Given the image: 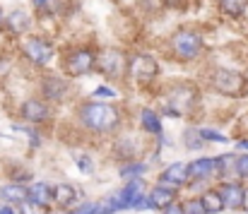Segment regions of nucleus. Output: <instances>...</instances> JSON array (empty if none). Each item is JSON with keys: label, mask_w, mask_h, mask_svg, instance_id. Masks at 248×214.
Listing matches in <instances>:
<instances>
[{"label": "nucleus", "mask_w": 248, "mask_h": 214, "mask_svg": "<svg viewBox=\"0 0 248 214\" xmlns=\"http://www.w3.org/2000/svg\"><path fill=\"white\" fill-rule=\"evenodd\" d=\"M80 121L87 130L94 133H108L118 125V111L111 104H101V101H89L80 108Z\"/></svg>", "instance_id": "1"}, {"label": "nucleus", "mask_w": 248, "mask_h": 214, "mask_svg": "<svg viewBox=\"0 0 248 214\" xmlns=\"http://www.w3.org/2000/svg\"><path fill=\"white\" fill-rule=\"evenodd\" d=\"M212 84H215L217 92H222V94H227V96H241V94H246V89H248L246 77H244L241 72L227 70V68L215 70Z\"/></svg>", "instance_id": "2"}, {"label": "nucleus", "mask_w": 248, "mask_h": 214, "mask_svg": "<svg viewBox=\"0 0 248 214\" xmlns=\"http://www.w3.org/2000/svg\"><path fill=\"white\" fill-rule=\"evenodd\" d=\"M96 65L99 70L108 77H121L123 72L128 70V63H125V56L118 51V48H104L96 58Z\"/></svg>", "instance_id": "3"}, {"label": "nucleus", "mask_w": 248, "mask_h": 214, "mask_svg": "<svg viewBox=\"0 0 248 214\" xmlns=\"http://www.w3.org/2000/svg\"><path fill=\"white\" fill-rule=\"evenodd\" d=\"M176 56L181 58H195L200 51H202V36L195 34V31H178L171 41Z\"/></svg>", "instance_id": "4"}, {"label": "nucleus", "mask_w": 248, "mask_h": 214, "mask_svg": "<svg viewBox=\"0 0 248 214\" xmlns=\"http://www.w3.org/2000/svg\"><path fill=\"white\" fill-rule=\"evenodd\" d=\"M22 51L34 65H46L53 58V46L44 39H27L22 44Z\"/></svg>", "instance_id": "5"}, {"label": "nucleus", "mask_w": 248, "mask_h": 214, "mask_svg": "<svg viewBox=\"0 0 248 214\" xmlns=\"http://www.w3.org/2000/svg\"><path fill=\"white\" fill-rule=\"evenodd\" d=\"M193 104H195V92H193L190 87H176V89L169 94V108H166V113L181 116V113H186Z\"/></svg>", "instance_id": "6"}, {"label": "nucleus", "mask_w": 248, "mask_h": 214, "mask_svg": "<svg viewBox=\"0 0 248 214\" xmlns=\"http://www.w3.org/2000/svg\"><path fill=\"white\" fill-rule=\"evenodd\" d=\"M65 65H68V72L70 75H87V72L94 70V65H96V58H94V53L92 51H87V48H80V51H75L68 61H65Z\"/></svg>", "instance_id": "7"}, {"label": "nucleus", "mask_w": 248, "mask_h": 214, "mask_svg": "<svg viewBox=\"0 0 248 214\" xmlns=\"http://www.w3.org/2000/svg\"><path fill=\"white\" fill-rule=\"evenodd\" d=\"M128 70H130V75H133L135 79H152V77L159 72V65H157V61L150 58V56H135V58L130 61Z\"/></svg>", "instance_id": "8"}, {"label": "nucleus", "mask_w": 248, "mask_h": 214, "mask_svg": "<svg viewBox=\"0 0 248 214\" xmlns=\"http://www.w3.org/2000/svg\"><path fill=\"white\" fill-rule=\"evenodd\" d=\"M188 178H190V173H188V164H183V161H176V164L166 166L164 171H162V176H159L162 185H166V188L183 185V183H188Z\"/></svg>", "instance_id": "9"}, {"label": "nucleus", "mask_w": 248, "mask_h": 214, "mask_svg": "<svg viewBox=\"0 0 248 214\" xmlns=\"http://www.w3.org/2000/svg\"><path fill=\"white\" fill-rule=\"evenodd\" d=\"M219 195H222V200H224V207L239 210V207L246 205V190H244V185H239V183H224V185L219 188Z\"/></svg>", "instance_id": "10"}, {"label": "nucleus", "mask_w": 248, "mask_h": 214, "mask_svg": "<svg viewBox=\"0 0 248 214\" xmlns=\"http://www.w3.org/2000/svg\"><path fill=\"white\" fill-rule=\"evenodd\" d=\"M176 202V190L166 188V185H157L150 193V210H166L169 205Z\"/></svg>", "instance_id": "11"}, {"label": "nucleus", "mask_w": 248, "mask_h": 214, "mask_svg": "<svg viewBox=\"0 0 248 214\" xmlns=\"http://www.w3.org/2000/svg\"><path fill=\"white\" fill-rule=\"evenodd\" d=\"M215 171H217V159L202 156V159L188 164V173H190V178H195V181H205V178H210Z\"/></svg>", "instance_id": "12"}, {"label": "nucleus", "mask_w": 248, "mask_h": 214, "mask_svg": "<svg viewBox=\"0 0 248 214\" xmlns=\"http://www.w3.org/2000/svg\"><path fill=\"white\" fill-rule=\"evenodd\" d=\"M140 188H142V181H140V178H133V181H128V183L121 188V193H118V205H121V210L133 207L135 198L140 195Z\"/></svg>", "instance_id": "13"}, {"label": "nucleus", "mask_w": 248, "mask_h": 214, "mask_svg": "<svg viewBox=\"0 0 248 214\" xmlns=\"http://www.w3.org/2000/svg\"><path fill=\"white\" fill-rule=\"evenodd\" d=\"M22 118H27L31 123H41V121L48 118V106L41 104V101H36V99H31V101H27L22 106Z\"/></svg>", "instance_id": "14"}, {"label": "nucleus", "mask_w": 248, "mask_h": 214, "mask_svg": "<svg viewBox=\"0 0 248 214\" xmlns=\"http://www.w3.org/2000/svg\"><path fill=\"white\" fill-rule=\"evenodd\" d=\"M0 200L22 205V202L27 200V188H24V185H19V183H7V185H2V188H0Z\"/></svg>", "instance_id": "15"}, {"label": "nucleus", "mask_w": 248, "mask_h": 214, "mask_svg": "<svg viewBox=\"0 0 248 214\" xmlns=\"http://www.w3.org/2000/svg\"><path fill=\"white\" fill-rule=\"evenodd\" d=\"M65 92H68V82L61 79V77H48V79L44 82V94H46L51 101H58Z\"/></svg>", "instance_id": "16"}, {"label": "nucleus", "mask_w": 248, "mask_h": 214, "mask_svg": "<svg viewBox=\"0 0 248 214\" xmlns=\"http://www.w3.org/2000/svg\"><path fill=\"white\" fill-rule=\"evenodd\" d=\"M27 200H29V202H36V205H41V207H46V202L51 200V188H48L46 183H34V185L27 188Z\"/></svg>", "instance_id": "17"}, {"label": "nucleus", "mask_w": 248, "mask_h": 214, "mask_svg": "<svg viewBox=\"0 0 248 214\" xmlns=\"http://www.w3.org/2000/svg\"><path fill=\"white\" fill-rule=\"evenodd\" d=\"M53 198H56V202H58V205H63V207H70V205L78 200V193H75V188H73V185H68V183H61V185H56V190H53Z\"/></svg>", "instance_id": "18"}, {"label": "nucleus", "mask_w": 248, "mask_h": 214, "mask_svg": "<svg viewBox=\"0 0 248 214\" xmlns=\"http://www.w3.org/2000/svg\"><path fill=\"white\" fill-rule=\"evenodd\" d=\"M200 200H202V207H205L207 214H217L224 210V200H222L219 190H210V193H205Z\"/></svg>", "instance_id": "19"}, {"label": "nucleus", "mask_w": 248, "mask_h": 214, "mask_svg": "<svg viewBox=\"0 0 248 214\" xmlns=\"http://www.w3.org/2000/svg\"><path fill=\"white\" fill-rule=\"evenodd\" d=\"M140 118H142V128H145L147 133L162 135V123H159V116H157V113H155L152 108H142Z\"/></svg>", "instance_id": "20"}, {"label": "nucleus", "mask_w": 248, "mask_h": 214, "mask_svg": "<svg viewBox=\"0 0 248 214\" xmlns=\"http://www.w3.org/2000/svg\"><path fill=\"white\" fill-rule=\"evenodd\" d=\"M248 0H219V7H222V12H227V15H232V17H239L244 10H246Z\"/></svg>", "instance_id": "21"}, {"label": "nucleus", "mask_w": 248, "mask_h": 214, "mask_svg": "<svg viewBox=\"0 0 248 214\" xmlns=\"http://www.w3.org/2000/svg\"><path fill=\"white\" fill-rule=\"evenodd\" d=\"M121 210L118 200L116 198H106V200H99L94 207H92V214H113Z\"/></svg>", "instance_id": "22"}, {"label": "nucleus", "mask_w": 248, "mask_h": 214, "mask_svg": "<svg viewBox=\"0 0 248 214\" xmlns=\"http://www.w3.org/2000/svg\"><path fill=\"white\" fill-rule=\"evenodd\" d=\"M27 24H29V17H27L22 10H15V12L7 17V27H10L12 31H22V29H27Z\"/></svg>", "instance_id": "23"}, {"label": "nucleus", "mask_w": 248, "mask_h": 214, "mask_svg": "<svg viewBox=\"0 0 248 214\" xmlns=\"http://www.w3.org/2000/svg\"><path fill=\"white\" fill-rule=\"evenodd\" d=\"M145 171H147V166H145V164H138V161H133V164H125V166L121 168V178H125V181H133V178H140Z\"/></svg>", "instance_id": "24"}, {"label": "nucleus", "mask_w": 248, "mask_h": 214, "mask_svg": "<svg viewBox=\"0 0 248 214\" xmlns=\"http://www.w3.org/2000/svg\"><path fill=\"white\" fill-rule=\"evenodd\" d=\"M46 207H41V205H36V202H29V200H24L22 205H19V212L22 214H44Z\"/></svg>", "instance_id": "25"}, {"label": "nucleus", "mask_w": 248, "mask_h": 214, "mask_svg": "<svg viewBox=\"0 0 248 214\" xmlns=\"http://www.w3.org/2000/svg\"><path fill=\"white\" fill-rule=\"evenodd\" d=\"M186 140H188V142H186L188 149H198V147H202V142H200V140H202V138H200V130H198V133H195V130H188V133H186Z\"/></svg>", "instance_id": "26"}, {"label": "nucleus", "mask_w": 248, "mask_h": 214, "mask_svg": "<svg viewBox=\"0 0 248 214\" xmlns=\"http://www.w3.org/2000/svg\"><path fill=\"white\" fill-rule=\"evenodd\" d=\"M200 138L202 140H212V142H227V138L222 135V133H217V130H200Z\"/></svg>", "instance_id": "27"}, {"label": "nucleus", "mask_w": 248, "mask_h": 214, "mask_svg": "<svg viewBox=\"0 0 248 214\" xmlns=\"http://www.w3.org/2000/svg\"><path fill=\"white\" fill-rule=\"evenodd\" d=\"M183 207H186V214H207L205 207H202V200H190V202L183 205Z\"/></svg>", "instance_id": "28"}, {"label": "nucleus", "mask_w": 248, "mask_h": 214, "mask_svg": "<svg viewBox=\"0 0 248 214\" xmlns=\"http://www.w3.org/2000/svg\"><path fill=\"white\" fill-rule=\"evenodd\" d=\"M140 7H145L150 12H159L164 7V0H140Z\"/></svg>", "instance_id": "29"}, {"label": "nucleus", "mask_w": 248, "mask_h": 214, "mask_svg": "<svg viewBox=\"0 0 248 214\" xmlns=\"http://www.w3.org/2000/svg\"><path fill=\"white\" fill-rule=\"evenodd\" d=\"M236 173H239L241 178H248V154L236 159Z\"/></svg>", "instance_id": "30"}, {"label": "nucleus", "mask_w": 248, "mask_h": 214, "mask_svg": "<svg viewBox=\"0 0 248 214\" xmlns=\"http://www.w3.org/2000/svg\"><path fill=\"white\" fill-rule=\"evenodd\" d=\"M78 168H80L82 173H92V159H89L87 154H80V156H78Z\"/></svg>", "instance_id": "31"}, {"label": "nucleus", "mask_w": 248, "mask_h": 214, "mask_svg": "<svg viewBox=\"0 0 248 214\" xmlns=\"http://www.w3.org/2000/svg\"><path fill=\"white\" fill-rule=\"evenodd\" d=\"M133 210H150V195H138L133 202Z\"/></svg>", "instance_id": "32"}, {"label": "nucleus", "mask_w": 248, "mask_h": 214, "mask_svg": "<svg viewBox=\"0 0 248 214\" xmlns=\"http://www.w3.org/2000/svg\"><path fill=\"white\" fill-rule=\"evenodd\" d=\"M162 214H186V207H183L181 202H173V205H169L166 210H162Z\"/></svg>", "instance_id": "33"}, {"label": "nucleus", "mask_w": 248, "mask_h": 214, "mask_svg": "<svg viewBox=\"0 0 248 214\" xmlns=\"http://www.w3.org/2000/svg\"><path fill=\"white\" fill-rule=\"evenodd\" d=\"M94 96L99 99V96H116V92L113 89H106V87H96L94 89Z\"/></svg>", "instance_id": "34"}, {"label": "nucleus", "mask_w": 248, "mask_h": 214, "mask_svg": "<svg viewBox=\"0 0 248 214\" xmlns=\"http://www.w3.org/2000/svg\"><path fill=\"white\" fill-rule=\"evenodd\" d=\"M0 214H17V212H15L10 205H0Z\"/></svg>", "instance_id": "35"}, {"label": "nucleus", "mask_w": 248, "mask_h": 214, "mask_svg": "<svg viewBox=\"0 0 248 214\" xmlns=\"http://www.w3.org/2000/svg\"><path fill=\"white\" fill-rule=\"evenodd\" d=\"M7 70H10V63L7 61H0V75H5Z\"/></svg>", "instance_id": "36"}, {"label": "nucleus", "mask_w": 248, "mask_h": 214, "mask_svg": "<svg viewBox=\"0 0 248 214\" xmlns=\"http://www.w3.org/2000/svg\"><path fill=\"white\" fill-rule=\"evenodd\" d=\"M46 2H48V0H34V5H36V7H44Z\"/></svg>", "instance_id": "37"}, {"label": "nucleus", "mask_w": 248, "mask_h": 214, "mask_svg": "<svg viewBox=\"0 0 248 214\" xmlns=\"http://www.w3.org/2000/svg\"><path fill=\"white\" fill-rule=\"evenodd\" d=\"M239 147H241V149H248V140H241V142H239Z\"/></svg>", "instance_id": "38"}, {"label": "nucleus", "mask_w": 248, "mask_h": 214, "mask_svg": "<svg viewBox=\"0 0 248 214\" xmlns=\"http://www.w3.org/2000/svg\"><path fill=\"white\" fill-rule=\"evenodd\" d=\"M246 200H248V193H246ZM246 207H248V202H246Z\"/></svg>", "instance_id": "39"}, {"label": "nucleus", "mask_w": 248, "mask_h": 214, "mask_svg": "<svg viewBox=\"0 0 248 214\" xmlns=\"http://www.w3.org/2000/svg\"><path fill=\"white\" fill-rule=\"evenodd\" d=\"M0 22H2V12H0Z\"/></svg>", "instance_id": "40"}]
</instances>
